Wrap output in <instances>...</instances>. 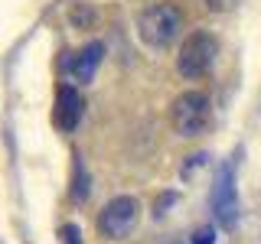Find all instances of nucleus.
Segmentation results:
<instances>
[{"label": "nucleus", "mask_w": 261, "mask_h": 244, "mask_svg": "<svg viewBox=\"0 0 261 244\" xmlns=\"http://www.w3.org/2000/svg\"><path fill=\"white\" fill-rule=\"evenodd\" d=\"M183 29V10L176 4H150L137 13V36L150 49H167Z\"/></svg>", "instance_id": "f257e3e1"}, {"label": "nucleus", "mask_w": 261, "mask_h": 244, "mask_svg": "<svg viewBox=\"0 0 261 244\" xmlns=\"http://www.w3.org/2000/svg\"><path fill=\"white\" fill-rule=\"evenodd\" d=\"M170 124L179 137H202L212 124V101L206 92H183L170 108Z\"/></svg>", "instance_id": "f03ea898"}, {"label": "nucleus", "mask_w": 261, "mask_h": 244, "mask_svg": "<svg viewBox=\"0 0 261 244\" xmlns=\"http://www.w3.org/2000/svg\"><path fill=\"white\" fill-rule=\"evenodd\" d=\"M216 52H219V39L212 36L209 29H193L190 36L183 39V46H179L176 72L190 81L202 78L212 69V62H216Z\"/></svg>", "instance_id": "7ed1b4c3"}, {"label": "nucleus", "mask_w": 261, "mask_h": 244, "mask_svg": "<svg viewBox=\"0 0 261 244\" xmlns=\"http://www.w3.org/2000/svg\"><path fill=\"white\" fill-rule=\"evenodd\" d=\"M137 218H141V205H137L134 195H114L108 205L98 211V231L111 241H121L137 228Z\"/></svg>", "instance_id": "20e7f679"}, {"label": "nucleus", "mask_w": 261, "mask_h": 244, "mask_svg": "<svg viewBox=\"0 0 261 244\" xmlns=\"http://www.w3.org/2000/svg\"><path fill=\"white\" fill-rule=\"evenodd\" d=\"M212 211H216L219 225L232 228L235 218H239V199H235V166L225 163L216 176V186H212Z\"/></svg>", "instance_id": "39448f33"}, {"label": "nucleus", "mask_w": 261, "mask_h": 244, "mask_svg": "<svg viewBox=\"0 0 261 244\" xmlns=\"http://www.w3.org/2000/svg\"><path fill=\"white\" fill-rule=\"evenodd\" d=\"M82 108H85V101H82L79 88L72 85H59V92H56V108H53V120L59 130H75L79 120H82Z\"/></svg>", "instance_id": "423d86ee"}, {"label": "nucleus", "mask_w": 261, "mask_h": 244, "mask_svg": "<svg viewBox=\"0 0 261 244\" xmlns=\"http://www.w3.org/2000/svg\"><path fill=\"white\" fill-rule=\"evenodd\" d=\"M101 55H105V46H101V43H88L85 49H79V52L72 55L69 62H65V69H69L72 81H79V85H88V81L95 78L98 65H101Z\"/></svg>", "instance_id": "0eeeda50"}, {"label": "nucleus", "mask_w": 261, "mask_h": 244, "mask_svg": "<svg viewBox=\"0 0 261 244\" xmlns=\"http://www.w3.org/2000/svg\"><path fill=\"white\" fill-rule=\"evenodd\" d=\"M88 195V176H85V166H82V160H75V186H72V199L82 202Z\"/></svg>", "instance_id": "6e6552de"}, {"label": "nucleus", "mask_w": 261, "mask_h": 244, "mask_svg": "<svg viewBox=\"0 0 261 244\" xmlns=\"http://www.w3.org/2000/svg\"><path fill=\"white\" fill-rule=\"evenodd\" d=\"M190 244H216V231H212L209 225L196 228V231H193V238H190Z\"/></svg>", "instance_id": "1a4fd4ad"}, {"label": "nucleus", "mask_w": 261, "mask_h": 244, "mask_svg": "<svg viewBox=\"0 0 261 244\" xmlns=\"http://www.w3.org/2000/svg\"><path fill=\"white\" fill-rule=\"evenodd\" d=\"M59 238H62V244H82L79 225H62V228H59Z\"/></svg>", "instance_id": "9d476101"}, {"label": "nucleus", "mask_w": 261, "mask_h": 244, "mask_svg": "<svg viewBox=\"0 0 261 244\" xmlns=\"http://www.w3.org/2000/svg\"><path fill=\"white\" fill-rule=\"evenodd\" d=\"M206 7L212 13H225V10H232L235 7V0H206Z\"/></svg>", "instance_id": "9b49d317"}]
</instances>
